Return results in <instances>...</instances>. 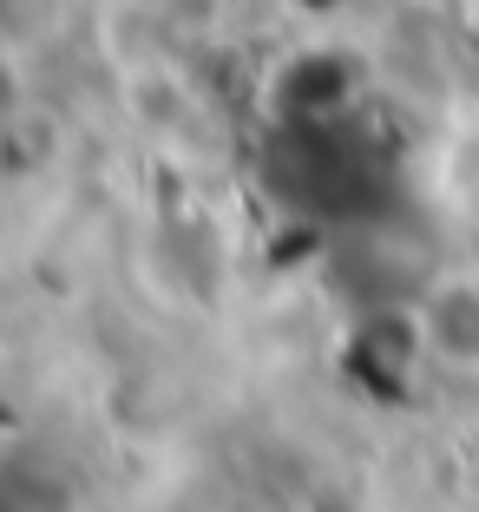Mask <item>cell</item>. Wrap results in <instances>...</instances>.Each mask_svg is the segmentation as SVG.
Returning a JSON list of instances; mask_svg holds the SVG:
<instances>
[{
	"label": "cell",
	"instance_id": "cell-1",
	"mask_svg": "<svg viewBox=\"0 0 479 512\" xmlns=\"http://www.w3.org/2000/svg\"><path fill=\"white\" fill-rule=\"evenodd\" d=\"M427 335L453 368H479V283L473 276L440 283L427 296Z\"/></svg>",
	"mask_w": 479,
	"mask_h": 512
}]
</instances>
